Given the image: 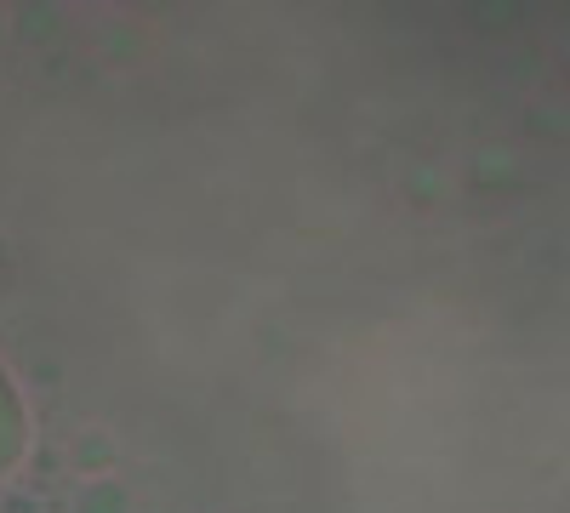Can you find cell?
<instances>
[{
  "mask_svg": "<svg viewBox=\"0 0 570 513\" xmlns=\"http://www.w3.org/2000/svg\"><path fill=\"white\" fill-rule=\"evenodd\" d=\"M0 513H35V496H23V491H12L7 502H0Z\"/></svg>",
  "mask_w": 570,
  "mask_h": 513,
  "instance_id": "277c9868",
  "label": "cell"
},
{
  "mask_svg": "<svg viewBox=\"0 0 570 513\" xmlns=\"http://www.w3.org/2000/svg\"><path fill=\"white\" fill-rule=\"evenodd\" d=\"M131 507V496H126V485L120 480H86L80 491H75V513H126Z\"/></svg>",
  "mask_w": 570,
  "mask_h": 513,
  "instance_id": "7a4b0ae2",
  "label": "cell"
},
{
  "mask_svg": "<svg viewBox=\"0 0 570 513\" xmlns=\"http://www.w3.org/2000/svg\"><path fill=\"white\" fill-rule=\"evenodd\" d=\"M75 462L86 468V480H104V474H109V462H115V440L98 434V428H86V434L75 440Z\"/></svg>",
  "mask_w": 570,
  "mask_h": 513,
  "instance_id": "3957f363",
  "label": "cell"
},
{
  "mask_svg": "<svg viewBox=\"0 0 570 513\" xmlns=\"http://www.w3.org/2000/svg\"><path fill=\"white\" fill-rule=\"evenodd\" d=\"M29 451V411H23V394L12 388V377L0 371V474L18 468Z\"/></svg>",
  "mask_w": 570,
  "mask_h": 513,
  "instance_id": "6da1fadb",
  "label": "cell"
}]
</instances>
